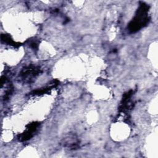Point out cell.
Instances as JSON below:
<instances>
[{
    "mask_svg": "<svg viewBox=\"0 0 158 158\" xmlns=\"http://www.w3.org/2000/svg\"><path fill=\"white\" fill-rule=\"evenodd\" d=\"M149 7L144 2H141L136 15L128 25V30L132 33L136 32L147 25L149 21L148 12Z\"/></svg>",
    "mask_w": 158,
    "mask_h": 158,
    "instance_id": "6da1fadb",
    "label": "cell"
},
{
    "mask_svg": "<svg viewBox=\"0 0 158 158\" xmlns=\"http://www.w3.org/2000/svg\"><path fill=\"white\" fill-rule=\"evenodd\" d=\"M39 123L37 122H34L28 125V127L27 128L25 131L22 133L20 136V140L21 141H27L30 139L31 137L33 135V133L36 130Z\"/></svg>",
    "mask_w": 158,
    "mask_h": 158,
    "instance_id": "3957f363",
    "label": "cell"
},
{
    "mask_svg": "<svg viewBox=\"0 0 158 158\" xmlns=\"http://www.w3.org/2000/svg\"><path fill=\"white\" fill-rule=\"evenodd\" d=\"M40 72V67L31 65L23 69L20 75L23 80L30 82L34 77H36V76L38 75Z\"/></svg>",
    "mask_w": 158,
    "mask_h": 158,
    "instance_id": "7a4b0ae2",
    "label": "cell"
}]
</instances>
